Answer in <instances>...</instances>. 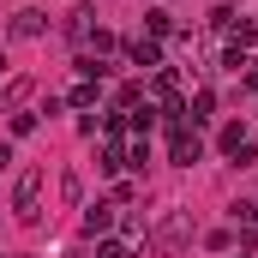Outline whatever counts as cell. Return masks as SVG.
<instances>
[{"label": "cell", "instance_id": "2", "mask_svg": "<svg viewBox=\"0 0 258 258\" xmlns=\"http://www.w3.org/2000/svg\"><path fill=\"white\" fill-rule=\"evenodd\" d=\"M36 198H42V174H24L18 180V198H12L18 204V222H36Z\"/></svg>", "mask_w": 258, "mask_h": 258}, {"label": "cell", "instance_id": "7", "mask_svg": "<svg viewBox=\"0 0 258 258\" xmlns=\"http://www.w3.org/2000/svg\"><path fill=\"white\" fill-rule=\"evenodd\" d=\"M96 258H126V246H120V240H108V246H102Z\"/></svg>", "mask_w": 258, "mask_h": 258}, {"label": "cell", "instance_id": "6", "mask_svg": "<svg viewBox=\"0 0 258 258\" xmlns=\"http://www.w3.org/2000/svg\"><path fill=\"white\" fill-rule=\"evenodd\" d=\"M234 216H240V222H252V228H258V204H234Z\"/></svg>", "mask_w": 258, "mask_h": 258}, {"label": "cell", "instance_id": "5", "mask_svg": "<svg viewBox=\"0 0 258 258\" xmlns=\"http://www.w3.org/2000/svg\"><path fill=\"white\" fill-rule=\"evenodd\" d=\"M60 192H66V204H78V192H84V180H78V168H66V174H60Z\"/></svg>", "mask_w": 258, "mask_h": 258}, {"label": "cell", "instance_id": "3", "mask_svg": "<svg viewBox=\"0 0 258 258\" xmlns=\"http://www.w3.org/2000/svg\"><path fill=\"white\" fill-rule=\"evenodd\" d=\"M12 36H42V12H30V6H24V12L12 18Z\"/></svg>", "mask_w": 258, "mask_h": 258}, {"label": "cell", "instance_id": "8", "mask_svg": "<svg viewBox=\"0 0 258 258\" xmlns=\"http://www.w3.org/2000/svg\"><path fill=\"white\" fill-rule=\"evenodd\" d=\"M0 168H12V144H0Z\"/></svg>", "mask_w": 258, "mask_h": 258}, {"label": "cell", "instance_id": "1", "mask_svg": "<svg viewBox=\"0 0 258 258\" xmlns=\"http://www.w3.org/2000/svg\"><path fill=\"white\" fill-rule=\"evenodd\" d=\"M186 234H192V216H186V210H168V222L156 228V240H150V246H156L162 258H174L180 246H186Z\"/></svg>", "mask_w": 258, "mask_h": 258}, {"label": "cell", "instance_id": "4", "mask_svg": "<svg viewBox=\"0 0 258 258\" xmlns=\"http://www.w3.org/2000/svg\"><path fill=\"white\" fill-rule=\"evenodd\" d=\"M198 156H204V150H198V138H180V144H174V162H186V168H192Z\"/></svg>", "mask_w": 258, "mask_h": 258}]
</instances>
